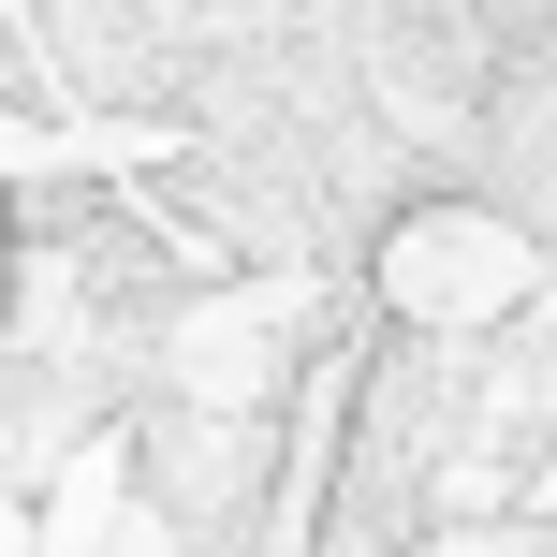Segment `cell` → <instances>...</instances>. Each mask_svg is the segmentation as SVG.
I'll use <instances>...</instances> for the list:
<instances>
[{
	"label": "cell",
	"mask_w": 557,
	"mask_h": 557,
	"mask_svg": "<svg viewBox=\"0 0 557 557\" xmlns=\"http://www.w3.org/2000/svg\"><path fill=\"white\" fill-rule=\"evenodd\" d=\"M367 294H382L396 337H484L543 294V221H513L470 176H425L367 221Z\"/></svg>",
	"instance_id": "cell-1"
}]
</instances>
